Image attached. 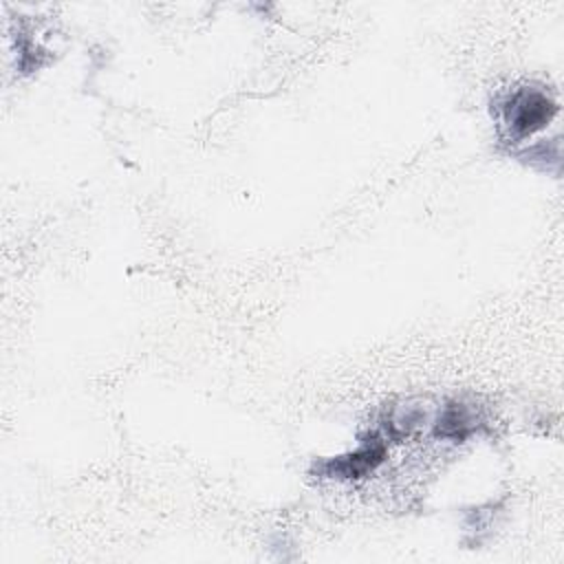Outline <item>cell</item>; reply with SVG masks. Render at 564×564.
<instances>
[{
    "label": "cell",
    "mask_w": 564,
    "mask_h": 564,
    "mask_svg": "<svg viewBox=\"0 0 564 564\" xmlns=\"http://www.w3.org/2000/svg\"><path fill=\"white\" fill-rule=\"evenodd\" d=\"M555 104L551 97L538 88H522L511 93L502 104V117L511 134L522 139L540 130L553 115Z\"/></svg>",
    "instance_id": "obj_1"
}]
</instances>
